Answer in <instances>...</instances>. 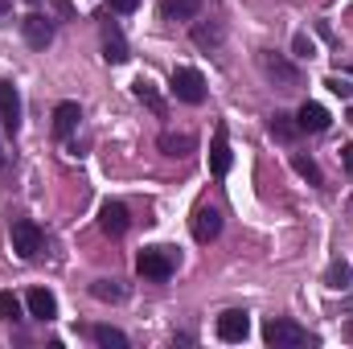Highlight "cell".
I'll return each mask as SVG.
<instances>
[{
  "mask_svg": "<svg viewBox=\"0 0 353 349\" xmlns=\"http://www.w3.org/2000/svg\"><path fill=\"white\" fill-rule=\"evenodd\" d=\"M263 341L275 349H300V346H312L316 337L304 329V325H296V321H288V317H271L263 325Z\"/></svg>",
  "mask_w": 353,
  "mask_h": 349,
  "instance_id": "cell-1",
  "label": "cell"
},
{
  "mask_svg": "<svg viewBox=\"0 0 353 349\" xmlns=\"http://www.w3.org/2000/svg\"><path fill=\"white\" fill-rule=\"evenodd\" d=\"M259 70H263L279 90H292V87H300V83H304L300 66H296V62H288V58H283V54H275V50H259Z\"/></svg>",
  "mask_w": 353,
  "mask_h": 349,
  "instance_id": "cell-2",
  "label": "cell"
},
{
  "mask_svg": "<svg viewBox=\"0 0 353 349\" xmlns=\"http://www.w3.org/2000/svg\"><path fill=\"white\" fill-rule=\"evenodd\" d=\"M8 239H12L17 259H37V251H41V243H46V235H41V226H37L33 218H12Z\"/></svg>",
  "mask_w": 353,
  "mask_h": 349,
  "instance_id": "cell-3",
  "label": "cell"
},
{
  "mask_svg": "<svg viewBox=\"0 0 353 349\" xmlns=\"http://www.w3.org/2000/svg\"><path fill=\"white\" fill-rule=\"evenodd\" d=\"M136 271L144 275V279H169L176 271V255H173V247H144L140 255H136Z\"/></svg>",
  "mask_w": 353,
  "mask_h": 349,
  "instance_id": "cell-4",
  "label": "cell"
},
{
  "mask_svg": "<svg viewBox=\"0 0 353 349\" xmlns=\"http://www.w3.org/2000/svg\"><path fill=\"white\" fill-rule=\"evenodd\" d=\"M173 94L181 103L197 107V103H205V79H201L193 66H176L173 70Z\"/></svg>",
  "mask_w": 353,
  "mask_h": 349,
  "instance_id": "cell-5",
  "label": "cell"
},
{
  "mask_svg": "<svg viewBox=\"0 0 353 349\" xmlns=\"http://www.w3.org/2000/svg\"><path fill=\"white\" fill-rule=\"evenodd\" d=\"M214 333H218L222 341L239 346V341H247V337H251V317H247L243 308H230V312H222V317H218Z\"/></svg>",
  "mask_w": 353,
  "mask_h": 349,
  "instance_id": "cell-6",
  "label": "cell"
},
{
  "mask_svg": "<svg viewBox=\"0 0 353 349\" xmlns=\"http://www.w3.org/2000/svg\"><path fill=\"white\" fill-rule=\"evenodd\" d=\"M21 33H25V41H29L33 50H46V46L54 41V21H50L46 12H29V17L21 21Z\"/></svg>",
  "mask_w": 353,
  "mask_h": 349,
  "instance_id": "cell-7",
  "label": "cell"
},
{
  "mask_svg": "<svg viewBox=\"0 0 353 349\" xmlns=\"http://www.w3.org/2000/svg\"><path fill=\"white\" fill-rule=\"evenodd\" d=\"M99 226H103V235H111V239L128 235V226H132L128 206H123V201H103V206H99Z\"/></svg>",
  "mask_w": 353,
  "mask_h": 349,
  "instance_id": "cell-8",
  "label": "cell"
},
{
  "mask_svg": "<svg viewBox=\"0 0 353 349\" xmlns=\"http://www.w3.org/2000/svg\"><path fill=\"white\" fill-rule=\"evenodd\" d=\"M222 235V214L214 206H197L193 210V239L197 243H214Z\"/></svg>",
  "mask_w": 353,
  "mask_h": 349,
  "instance_id": "cell-9",
  "label": "cell"
},
{
  "mask_svg": "<svg viewBox=\"0 0 353 349\" xmlns=\"http://www.w3.org/2000/svg\"><path fill=\"white\" fill-rule=\"evenodd\" d=\"M210 173L214 177L230 173V136H226V123L214 128V140H210Z\"/></svg>",
  "mask_w": 353,
  "mask_h": 349,
  "instance_id": "cell-10",
  "label": "cell"
},
{
  "mask_svg": "<svg viewBox=\"0 0 353 349\" xmlns=\"http://www.w3.org/2000/svg\"><path fill=\"white\" fill-rule=\"evenodd\" d=\"M0 123H4V132H21V94L12 83H0Z\"/></svg>",
  "mask_w": 353,
  "mask_h": 349,
  "instance_id": "cell-11",
  "label": "cell"
},
{
  "mask_svg": "<svg viewBox=\"0 0 353 349\" xmlns=\"http://www.w3.org/2000/svg\"><path fill=\"white\" fill-rule=\"evenodd\" d=\"M103 58H107L111 66L128 62V41H123L119 25H111V21H103Z\"/></svg>",
  "mask_w": 353,
  "mask_h": 349,
  "instance_id": "cell-12",
  "label": "cell"
},
{
  "mask_svg": "<svg viewBox=\"0 0 353 349\" xmlns=\"http://www.w3.org/2000/svg\"><path fill=\"white\" fill-rule=\"evenodd\" d=\"M79 119H83L79 103H58V107H54V136H58V140H70L74 128H79Z\"/></svg>",
  "mask_w": 353,
  "mask_h": 349,
  "instance_id": "cell-13",
  "label": "cell"
},
{
  "mask_svg": "<svg viewBox=\"0 0 353 349\" xmlns=\"http://www.w3.org/2000/svg\"><path fill=\"white\" fill-rule=\"evenodd\" d=\"M296 123H300V132H329V111L321 107V103H304L300 107V115H296Z\"/></svg>",
  "mask_w": 353,
  "mask_h": 349,
  "instance_id": "cell-14",
  "label": "cell"
},
{
  "mask_svg": "<svg viewBox=\"0 0 353 349\" xmlns=\"http://www.w3.org/2000/svg\"><path fill=\"white\" fill-rule=\"evenodd\" d=\"M25 304H29V312H33L37 321H54V317H58V300H54V292H46V288H33V292L25 296Z\"/></svg>",
  "mask_w": 353,
  "mask_h": 349,
  "instance_id": "cell-15",
  "label": "cell"
},
{
  "mask_svg": "<svg viewBox=\"0 0 353 349\" xmlns=\"http://www.w3.org/2000/svg\"><path fill=\"white\" fill-rule=\"evenodd\" d=\"M197 12H201V0H161L165 21H193Z\"/></svg>",
  "mask_w": 353,
  "mask_h": 349,
  "instance_id": "cell-16",
  "label": "cell"
},
{
  "mask_svg": "<svg viewBox=\"0 0 353 349\" xmlns=\"http://www.w3.org/2000/svg\"><path fill=\"white\" fill-rule=\"evenodd\" d=\"M267 132H271L275 140L292 144V140H296V132H300V123H296V115H288V111H275V115L267 119Z\"/></svg>",
  "mask_w": 353,
  "mask_h": 349,
  "instance_id": "cell-17",
  "label": "cell"
},
{
  "mask_svg": "<svg viewBox=\"0 0 353 349\" xmlns=\"http://www.w3.org/2000/svg\"><path fill=\"white\" fill-rule=\"evenodd\" d=\"M193 148H197V140H193L189 132H165V136H161V152H165V157H189Z\"/></svg>",
  "mask_w": 353,
  "mask_h": 349,
  "instance_id": "cell-18",
  "label": "cell"
},
{
  "mask_svg": "<svg viewBox=\"0 0 353 349\" xmlns=\"http://www.w3.org/2000/svg\"><path fill=\"white\" fill-rule=\"evenodd\" d=\"M193 46H201V50H218V46H222V25H218V21H210V25L197 21V25H193Z\"/></svg>",
  "mask_w": 353,
  "mask_h": 349,
  "instance_id": "cell-19",
  "label": "cell"
},
{
  "mask_svg": "<svg viewBox=\"0 0 353 349\" xmlns=\"http://www.w3.org/2000/svg\"><path fill=\"white\" fill-rule=\"evenodd\" d=\"M90 337H94V346H103V349H128V333H119L111 325H94Z\"/></svg>",
  "mask_w": 353,
  "mask_h": 349,
  "instance_id": "cell-20",
  "label": "cell"
},
{
  "mask_svg": "<svg viewBox=\"0 0 353 349\" xmlns=\"http://www.w3.org/2000/svg\"><path fill=\"white\" fill-rule=\"evenodd\" d=\"M136 99H140V103H144L152 115H165V99L157 94V87H152L148 79H136Z\"/></svg>",
  "mask_w": 353,
  "mask_h": 349,
  "instance_id": "cell-21",
  "label": "cell"
},
{
  "mask_svg": "<svg viewBox=\"0 0 353 349\" xmlns=\"http://www.w3.org/2000/svg\"><path fill=\"white\" fill-rule=\"evenodd\" d=\"M350 279H353V271H350V263H345V259H333V263H329L325 283H329L333 292H345V288H350Z\"/></svg>",
  "mask_w": 353,
  "mask_h": 349,
  "instance_id": "cell-22",
  "label": "cell"
},
{
  "mask_svg": "<svg viewBox=\"0 0 353 349\" xmlns=\"http://www.w3.org/2000/svg\"><path fill=\"white\" fill-rule=\"evenodd\" d=\"M292 165H296V173H300V177H308V181H312L316 189L325 185V173H321V165H316L312 157H304V152H296V157H292Z\"/></svg>",
  "mask_w": 353,
  "mask_h": 349,
  "instance_id": "cell-23",
  "label": "cell"
},
{
  "mask_svg": "<svg viewBox=\"0 0 353 349\" xmlns=\"http://www.w3.org/2000/svg\"><path fill=\"white\" fill-rule=\"evenodd\" d=\"M0 321H21V300L12 296V292H0Z\"/></svg>",
  "mask_w": 353,
  "mask_h": 349,
  "instance_id": "cell-24",
  "label": "cell"
},
{
  "mask_svg": "<svg viewBox=\"0 0 353 349\" xmlns=\"http://www.w3.org/2000/svg\"><path fill=\"white\" fill-rule=\"evenodd\" d=\"M99 300H123V288L115 283V279H94V288H90Z\"/></svg>",
  "mask_w": 353,
  "mask_h": 349,
  "instance_id": "cell-25",
  "label": "cell"
},
{
  "mask_svg": "<svg viewBox=\"0 0 353 349\" xmlns=\"http://www.w3.org/2000/svg\"><path fill=\"white\" fill-rule=\"evenodd\" d=\"M292 46H296V54H300V58H312V54H316V46H312V37H308V33H296V41H292Z\"/></svg>",
  "mask_w": 353,
  "mask_h": 349,
  "instance_id": "cell-26",
  "label": "cell"
},
{
  "mask_svg": "<svg viewBox=\"0 0 353 349\" xmlns=\"http://www.w3.org/2000/svg\"><path fill=\"white\" fill-rule=\"evenodd\" d=\"M329 90H333V94H341V99H353V87L345 83V79H329Z\"/></svg>",
  "mask_w": 353,
  "mask_h": 349,
  "instance_id": "cell-27",
  "label": "cell"
},
{
  "mask_svg": "<svg viewBox=\"0 0 353 349\" xmlns=\"http://www.w3.org/2000/svg\"><path fill=\"white\" fill-rule=\"evenodd\" d=\"M140 0H111V12H136Z\"/></svg>",
  "mask_w": 353,
  "mask_h": 349,
  "instance_id": "cell-28",
  "label": "cell"
},
{
  "mask_svg": "<svg viewBox=\"0 0 353 349\" xmlns=\"http://www.w3.org/2000/svg\"><path fill=\"white\" fill-rule=\"evenodd\" d=\"M341 165H345V173L353 177V144H341Z\"/></svg>",
  "mask_w": 353,
  "mask_h": 349,
  "instance_id": "cell-29",
  "label": "cell"
},
{
  "mask_svg": "<svg viewBox=\"0 0 353 349\" xmlns=\"http://www.w3.org/2000/svg\"><path fill=\"white\" fill-rule=\"evenodd\" d=\"M4 165H8V157H4V148H0V169H4Z\"/></svg>",
  "mask_w": 353,
  "mask_h": 349,
  "instance_id": "cell-30",
  "label": "cell"
},
{
  "mask_svg": "<svg viewBox=\"0 0 353 349\" xmlns=\"http://www.w3.org/2000/svg\"><path fill=\"white\" fill-rule=\"evenodd\" d=\"M345 119H350V123H353V107H350V115H345Z\"/></svg>",
  "mask_w": 353,
  "mask_h": 349,
  "instance_id": "cell-31",
  "label": "cell"
},
{
  "mask_svg": "<svg viewBox=\"0 0 353 349\" xmlns=\"http://www.w3.org/2000/svg\"><path fill=\"white\" fill-rule=\"evenodd\" d=\"M350 341H353V321H350Z\"/></svg>",
  "mask_w": 353,
  "mask_h": 349,
  "instance_id": "cell-32",
  "label": "cell"
}]
</instances>
